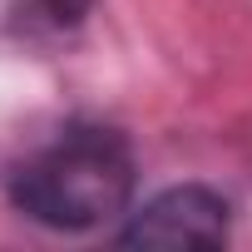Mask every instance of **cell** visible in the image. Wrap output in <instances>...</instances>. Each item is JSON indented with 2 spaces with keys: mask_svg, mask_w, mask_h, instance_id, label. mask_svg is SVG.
Here are the masks:
<instances>
[{
  "mask_svg": "<svg viewBox=\"0 0 252 252\" xmlns=\"http://www.w3.org/2000/svg\"><path fill=\"white\" fill-rule=\"evenodd\" d=\"M10 198L45 227L84 232L119 213H129L134 198V154L114 129L74 124L35 158L20 163Z\"/></svg>",
  "mask_w": 252,
  "mask_h": 252,
  "instance_id": "cell-1",
  "label": "cell"
},
{
  "mask_svg": "<svg viewBox=\"0 0 252 252\" xmlns=\"http://www.w3.org/2000/svg\"><path fill=\"white\" fill-rule=\"evenodd\" d=\"M134 247H218L227 242V203L208 188H168L124 227Z\"/></svg>",
  "mask_w": 252,
  "mask_h": 252,
  "instance_id": "cell-2",
  "label": "cell"
}]
</instances>
